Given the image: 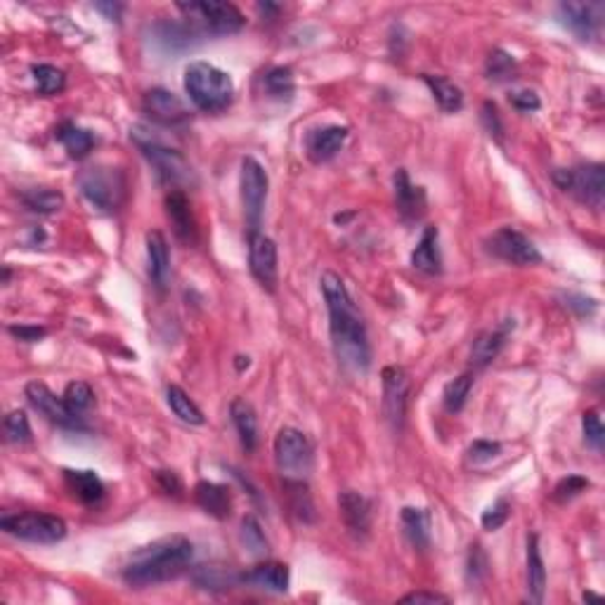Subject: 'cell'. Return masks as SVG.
I'll return each instance as SVG.
<instances>
[{"label": "cell", "instance_id": "cell-1", "mask_svg": "<svg viewBox=\"0 0 605 605\" xmlns=\"http://www.w3.org/2000/svg\"><path fill=\"white\" fill-rule=\"evenodd\" d=\"M327 312H329L331 348H334L338 365L350 374H366L372 366V346L362 317L360 307L350 296L348 287L341 277L331 270H324L319 277Z\"/></svg>", "mask_w": 605, "mask_h": 605}, {"label": "cell", "instance_id": "cell-2", "mask_svg": "<svg viewBox=\"0 0 605 605\" xmlns=\"http://www.w3.org/2000/svg\"><path fill=\"white\" fill-rule=\"evenodd\" d=\"M192 558V542L182 534H171L135 549L121 570V577L131 589H150L187 572Z\"/></svg>", "mask_w": 605, "mask_h": 605}, {"label": "cell", "instance_id": "cell-3", "mask_svg": "<svg viewBox=\"0 0 605 605\" xmlns=\"http://www.w3.org/2000/svg\"><path fill=\"white\" fill-rule=\"evenodd\" d=\"M185 93L204 114H220L232 104L234 81L210 62H192L185 69Z\"/></svg>", "mask_w": 605, "mask_h": 605}, {"label": "cell", "instance_id": "cell-4", "mask_svg": "<svg viewBox=\"0 0 605 605\" xmlns=\"http://www.w3.org/2000/svg\"><path fill=\"white\" fill-rule=\"evenodd\" d=\"M131 140L135 142V147L142 151L144 159L150 161V166L154 168L161 182L175 187V190L190 187L197 182L192 163L187 161L181 151L173 150V147H168L163 140L156 138L154 131H150L147 126H132Z\"/></svg>", "mask_w": 605, "mask_h": 605}, {"label": "cell", "instance_id": "cell-5", "mask_svg": "<svg viewBox=\"0 0 605 605\" xmlns=\"http://www.w3.org/2000/svg\"><path fill=\"white\" fill-rule=\"evenodd\" d=\"M78 190L83 194V199L97 210L104 213H114L121 209V204L126 201L128 194V181L126 173L119 168L109 166H95L88 168L78 175Z\"/></svg>", "mask_w": 605, "mask_h": 605}, {"label": "cell", "instance_id": "cell-6", "mask_svg": "<svg viewBox=\"0 0 605 605\" xmlns=\"http://www.w3.org/2000/svg\"><path fill=\"white\" fill-rule=\"evenodd\" d=\"M178 10L201 31H209L213 36H229L244 26V15L232 3H218V0H201V3H178ZM199 34V31H197Z\"/></svg>", "mask_w": 605, "mask_h": 605}, {"label": "cell", "instance_id": "cell-7", "mask_svg": "<svg viewBox=\"0 0 605 605\" xmlns=\"http://www.w3.org/2000/svg\"><path fill=\"white\" fill-rule=\"evenodd\" d=\"M553 182L563 192L572 194L580 204L600 209L605 199V168L600 163H581L575 168L553 171Z\"/></svg>", "mask_w": 605, "mask_h": 605}, {"label": "cell", "instance_id": "cell-8", "mask_svg": "<svg viewBox=\"0 0 605 605\" xmlns=\"http://www.w3.org/2000/svg\"><path fill=\"white\" fill-rule=\"evenodd\" d=\"M0 528L17 540L31 542V544H57L66 537V522L60 515L38 513V511L3 515Z\"/></svg>", "mask_w": 605, "mask_h": 605}, {"label": "cell", "instance_id": "cell-9", "mask_svg": "<svg viewBox=\"0 0 605 605\" xmlns=\"http://www.w3.org/2000/svg\"><path fill=\"white\" fill-rule=\"evenodd\" d=\"M275 462L284 480H306L315 462L310 440L298 428H282L275 438Z\"/></svg>", "mask_w": 605, "mask_h": 605}, {"label": "cell", "instance_id": "cell-10", "mask_svg": "<svg viewBox=\"0 0 605 605\" xmlns=\"http://www.w3.org/2000/svg\"><path fill=\"white\" fill-rule=\"evenodd\" d=\"M239 185L246 225H249V232H256L263 222L265 201H268V190H270V178H268L263 163L256 161L253 156H246L241 161Z\"/></svg>", "mask_w": 605, "mask_h": 605}, {"label": "cell", "instance_id": "cell-11", "mask_svg": "<svg viewBox=\"0 0 605 605\" xmlns=\"http://www.w3.org/2000/svg\"><path fill=\"white\" fill-rule=\"evenodd\" d=\"M24 395L29 400V405L36 409L41 416L50 421V424L60 425V428H66V431H85L83 416H76L72 409L66 407L64 397H57L53 390L48 388L41 381H31L26 384Z\"/></svg>", "mask_w": 605, "mask_h": 605}, {"label": "cell", "instance_id": "cell-12", "mask_svg": "<svg viewBox=\"0 0 605 605\" xmlns=\"http://www.w3.org/2000/svg\"><path fill=\"white\" fill-rule=\"evenodd\" d=\"M485 246L492 256H497L503 263L521 265V268L542 263L540 249H537L525 234L513 228L497 229V232L485 241Z\"/></svg>", "mask_w": 605, "mask_h": 605}, {"label": "cell", "instance_id": "cell-13", "mask_svg": "<svg viewBox=\"0 0 605 605\" xmlns=\"http://www.w3.org/2000/svg\"><path fill=\"white\" fill-rule=\"evenodd\" d=\"M249 268L251 275L265 291H275L279 282V260H277V244L260 229L249 232Z\"/></svg>", "mask_w": 605, "mask_h": 605}, {"label": "cell", "instance_id": "cell-14", "mask_svg": "<svg viewBox=\"0 0 605 605\" xmlns=\"http://www.w3.org/2000/svg\"><path fill=\"white\" fill-rule=\"evenodd\" d=\"M558 19L580 41H593L603 31L605 5L603 3H561Z\"/></svg>", "mask_w": 605, "mask_h": 605}, {"label": "cell", "instance_id": "cell-15", "mask_svg": "<svg viewBox=\"0 0 605 605\" xmlns=\"http://www.w3.org/2000/svg\"><path fill=\"white\" fill-rule=\"evenodd\" d=\"M384 384V416L393 431H402L405 416H407V397H409V376L402 366L390 365L381 372Z\"/></svg>", "mask_w": 605, "mask_h": 605}, {"label": "cell", "instance_id": "cell-16", "mask_svg": "<svg viewBox=\"0 0 605 605\" xmlns=\"http://www.w3.org/2000/svg\"><path fill=\"white\" fill-rule=\"evenodd\" d=\"M142 109L144 114L159 126L178 128L190 121V109L185 107V102L166 88H151V91L144 93Z\"/></svg>", "mask_w": 605, "mask_h": 605}, {"label": "cell", "instance_id": "cell-17", "mask_svg": "<svg viewBox=\"0 0 605 605\" xmlns=\"http://www.w3.org/2000/svg\"><path fill=\"white\" fill-rule=\"evenodd\" d=\"M393 190H395V206L402 220L419 222L425 209H428V197H425L424 187L414 185L409 181L407 171L397 168L395 175H393Z\"/></svg>", "mask_w": 605, "mask_h": 605}, {"label": "cell", "instance_id": "cell-18", "mask_svg": "<svg viewBox=\"0 0 605 605\" xmlns=\"http://www.w3.org/2000/svg\"><path fill=\"white\" fill-rule=\"evenodd\" d=\"M350 128L348 126H322L312 128L306 135V154L312 163H327L331 161L338 151L343 150V144L348 140Z\"/></svg>", "mask_w": 605, "mask_h": 605}, {"label": "cell", "instance_id": "cell-19", "mask_svg": "<svg viewBox=\"0 0 605 605\" xmlns=\"http://www.w3.org/2000/svg\"><path fill=\"white\" fill-rule=\"evenodd\" d=\"M338 509H341V518L346 522V528L365 540L372 528V502L366 497H362L360 492L346 490L338 494Z\"/></svg>", "mask_w": 605, "mask_h": 605}, {"label": "cell", "instance_id": "cell-20", "mask_svg": "<svg viewBox=\"0 0 605 605\" xmlns=\"http://www.w3.org/2000/svg\"><path fill=\"white\" fill-rule=\"evenodd\" d=\"M241 584L270 593H287L288 584H291V572H288V565L279 563V561H263V563L253 565L249 572H241Z\"/></svg>", "mask_w": 605, "mask_h": 605}, {"label": "cell", "instance_id": "cell-21", "mask_svg": "<svg viewBox=\"0 0 605 605\" xmlns=\"http://www.w3.org/2000/svg\"><path fill=\"white\" fill-rule=\"evenodd\" d=\"M147 241V263H150V279L159 294H163L171 284V253L168 241L159 229H151L144 237Z\"/></svg>", "mask_w": 605, "mask_h": 605}, {"label": "cell", "instance_id": "cell-22", "mask_svg": "<svg viewBox=\"0 0 605 605\" xmlns=\"http://www.w3.org/2000/svg\"><path fill=\"white\" fill-rule=\"evenodd\" d=\"M166 213L168 220L173 225L178 239L185 241V244H194L197 241V220L192 216V206H190V199L182 190H173V192L166 197Z\"/></svg>", "mask_w": 605, "mask_h": 605}, {"label": "cell", "instance_id": "cell-23", "mask_svg": "<svg viewBox=\"0 0 605 605\" xmlns=\"http://www.w3.org/2000/svg\"><path fill=\"white\" fill-rule=\"evenodd\" d=\"M440 232L435 225H428L421 234L419 244L412 251V268L424 275H440L443 272V256H440Z\"/></svg>", "mask_w": 605, "mask_h": 605}, {"label": "cell", "instance_id": "cell-24", "mask_svg": "<svg viewBox=\"0 0 605 605\" xmlns=\"http://www.w3.org/2000/svg\"><path fill=\"white\" fill-rule=\"evenodd\" d=\"M194 502L201 511H206L209 515L218 518V521H225L232 513V497H229V487L218 485V483H209V480H201L194 485Z\"/></svg>", "mask_w": 605, "mask_h": 605}, {"label": "cell", "instance_id": "cell-25", "mask_svg": "<svg viewBox=\"0 0 605 605\" xmlns=\"http://www.w3.org/2000/svg\"><path fill=\"white\" fill-rule=\"evenodd\" d=\"M64 485L78 502L100 503L104 499V483L95 471H73L64 468Z\"/></svg>", "mask_w": 605, "mask_h": 605}, {"label": "cell", "instance_id": "cell-26", "mask_svg": "<svg viewBox=\"0 0 605 605\" xmlns=\"http://www.w3.org/2000/svg\"><path fill=\"white\" fill-rule=\"evenodd\" d=\"M229 416H232V424L241 440V447L251 454V452L258 447L256 409H253L251 402L244 400V397H234L232 405H229Z\"/></svg>", "mask_w": 605, "mask_h": 605}, {"label": "cell", "instance_id": "cell-27", "mask_svg": "<svg viewBox=\"0 0 605 605\" xmlns=\"http://www.w3.org/2000/svg\"><path fill=\"white\" fill-rule=\"evenodd\" d=\"M400 521L409 544L414 549H419V551H425L431 546V511L405 506L400 513Z\"/></svg>", "mask_w": 605, "mask_h": 605}, {"label": "cell", "instance_id": "cell-28", "mask_svg": "<svg viewBox=\"0 0 605 605\" xmlns=\"http://www.w3.org/2000/svg\"><path fill=\"white\" fill-rule=\"evenodd\" d=\"M54 138L60 140V144L72 159H85V156L93 151V147H95V135H93L91 131H85V128L72 123V121H64V123L54 131Z\"/></svg>", "mask_w": 605, "mask_h": 605}, {"label": "cell", "instance_id": "cell-29", "mask_svg": "<svg viewBox=\"0 0 605 605\" xmlns=\"http://www.w3.org/2000/svg\"><path fill=\"white\" fill-rule=\"evenodd\" d=\"M194 584L204 591H229V589L239 587L241 575L229 568H220V565H201L194 570L192 575Z\"/></svg>", "mask_w": 605, "mask_h": 605}, {"label": "cell", "instance_id": "cell-30", "mask_svg": "<svg viewBox=\"0 0 605 605\" xmlns=\"http://www.w3.org/2000/svg\"><path fill=\"white\" fill-rule=\"evenodd\" d=\"M546 593V568L540 551V537H528V596L534 603H542Z\"/></svg>", "mask_w": 605, "mask_h": 605}, {"label": "cell", "instance_id": "cell-31", "mask_svg": "<svg viewBox=\"0 0 605 605\" xmlns=\"http://www.w3.org/2000/svg\"><path fill=\"white\" fill-rule=\"evenodd\" d=\"M506 336H509L506 329L483 331V334L475 336L473 346H471V365L475 369H485L487 365H492L499 357V353H502Z\"/></svg>", "mask_w": 605, "mask_h": 605}, {"label": "cell", "instance_id": "cell-32", "mask_svg": "<svg viewBox=\"0 0 605 605\" xmlns=\"http://www.w3.org/2000/svg\"><path fill=\"white\" fill-rule=\"evenodd\" d=\"M421 81H424V83L431 88L433 97H435V102L440 104V109H443V112H447V114H456V112H462L464 93H462V88H459V85L452 83L450 78L431 76V73H421Z\"/></svg>", "mask_w": 605, "mask_h": 605}, {"label": "cell", "instance_id": "cell-33", "mask_svg": "<svg viewBox=\"0 0 605 605\" xmlns=\"http://www.w3.org/2000/svg\"><path fill=\"white\" fill-rule=\"evenodd\" d=\"M166 402H168V407H171V412H173L175 416L182 421V424H190V425H204L206 424L204 412H201V409L194 405L192 397L187 395L181 385H168V388H166Z\"/></svg>", "mask_w": 605, "mask_h": 605}, {"label": "cell", "instance_id": "cell-34", "mask_svg": "<svg viewBox=\"0 0 605 605\" xmlns=\"http://www.w3.org/2000/svg\"><path fill=\"white\" fill-rule=\"evenodd\" d=\"M22 204L34 213L50 216V213H57L64 206V194L50 190V187H34V190L22 192Z\"/></svg>", "mask_w": 605, "mask_h": 605}, {"label": "cell", "instance_id": "cell-35", "mask_svg": "<svg viewBox=\"0 0 605 605\" xmlns=\"http://www.w3.org/2000/svg\"><path fill=\"white\" fill-rule=\"evenodd\" d=\"M265 93L272 97V100H279V102H288L294 97L296 91V81L294 72L288 66H272L270 72L263 76Z\"/></svg>", "mask_w": 605, "mask_h": 605}, {"label": "cell", "instance_id": "cell-36", "mask_svg": "<svg viewBox=\"0 0 605 605\" xmlns=\"http://www.w3.org/2000/svg\"><path fill=\"white\" fill-rule=\"evenodd\" d=\"M475 376L473 374H462V376L452 378L450 384L444 385L443 393V405L444 409L450 414H459L464 407H466L468 395H471V390H473Z\"/></svg>", "mask_w": 605, "mask_h": 605}, {"label": "cell", "instance_id": "cell-37", "mask_svg": "<svg viewBox=\"0 0 605 605\" xmlns=\"http://www.w3.org/2000/svg\"><path fill=\"white\" fill-rule=\"evenodd\" d=\"M31 76H34V81H36L38 95L50 97V95H57V93L64 91L66 76L62 69H57V66L34 64L31 66Z\"/></svg>", "mask_w": 605, "mask_h": 605}, {"label": "cell", "instance_id": "cell-38", "mask_svg": "<svg viewBox=\"0 0 605 605\" xmlns=\"http://www.w3.org/2000/svg\"><path fill=\"white\" fill-rule=\"evenodd\" d=\"M288 494H291V511L298 515L303 522L315 521V506H312V499L307 494L306 480H284Z\"/></svg>", "mask_w": 605, "mask_h": 605}, {"label": "cell", "instance_id": "cell-39", "mask_svg": "<svg viewBox=\"0 0 605 605\" xmlns=\"http://www.w3.org/2000/svg\"><path fill=\"white\" fill-rule=\"evenodd\" d=\"M62 397H64L66 407L72 409L76 416H83L93 407V402H95V393H93V388L85 381H72L64 388V395Z\"/></svg>", "mask_w": 605, "mask_h": 605}, {"label": "cell", "instance_id": "cell-40", "mask_svg": "<svg viewBox=\"0 0 605 605\" xmlns=\"http://www.w3.org/2000/svg\"><path fill=\"white\" fill-rule=\"evenodd\" d=\"M3 431H5L7 443H13V444L29 443L31 424H29V416H26V412H22V409H15V412L7 414L5 421H3Z\"/></svg>", "mask_w": 605, "mask_h": 605}, {"label": "cell", "instance_id": "cell-41", "mask_svg": "<svg viewBox=\"0 0 605 605\" xmlns=\"http://www.w3.org/2000/svg\"><path fill=\"white\" fill-rule=\"evenodd\" d=\"M241 542L253 556H265L268 553V540H265L263 530L258 525V521L253 515H246L244 521H241Z\"/></svg>", "mask_w": 605, "mask_h": 605}, {"label": "cell", "instance_id": "cell-42", "mask_svg": "<svg viewBox=\"0 0 605 605\" xmlns=\"http://www.w3.org/2000/svg\"><path fill=\"white\" fill-rule=\"evenodd\" d=\"M581 431H584V440L591 444L596 452H603L605 444V428L596 409H587L581 414Z\"/></svg>", "mask_w": 605, "mask_h": 605}, {"label": "cell", "instance_id": "cell-43", "mask_svg": "<svg viewBox=\"0 0 605 605\" xmlns=\"http://www.w3.org/2000/svg\"><path fill=\"white\" fill-rule=\"evenodd\" d=\"M513 72H515L513 57H511L509 53H503V50H492L485 64L487 78H492V81H506V78H511V73Z\"/></svg>", "mask_w": 605, "mask_h": 605}, {"label": "cell", "instance_id": "cell-44", "mask_svg": "<svg viewBox=\"0 0 605 605\" xmlns=\"http://www.w3.org/2000/svg\"><path fill=\"white\" fill-rule=\"evenodd\" d=\"M487 572H490V563H487L485 551H483V546L480 544H473L471 546V551H468V561H466L468 584H480V581H485Z\"/></svg>", "mask_w": 605, "mask_h": 605}, {"label": "cell", "instance_id": "cell-45", "mask_svg": "<svg viewBox=\"0 0 605 605\" xmlns=\"http://www.w3.org/2000/svg\"><path fill=\"white\" fill-rule=\"evenodd\" d=\"M591 483H589L584 475H565L563 480H558L556 487H553V499L561 503L575 499L577 494H581L584 490H589Z\"/></svg>", "mask_w": 605, "mask_h": 605}, {"label": "cell", "instance_id": "cell-46", "mask_svg": "<svg viewBox=\"0 0 605 605\" xmlns=\"http://www.w3.org/2000/svg\"><path fill=\"white\" fill-rule=\"evenodd\" d=\"M509 515H511L509 502H506L503 497H499L497 502L492 503V506H487L485 513H483V518H480V522H483V528H485L487 532H494V530H499L506 525Z\"/></svg>", "mask_w": 605, "mask_h": 605}, {"label": "cell", "instance_id": "cell-47", "mask_svg": "<svg viewBox=\"0 0 605 605\" xmlns=\"http://www.w3.org/2000/svg\"><path fill=\"white\" fill-rule=\"evenodd\" d=\"M499 454H502V444L494 443V440H475L466 452L468 462L473 464V466L490 464L492 459H497Z\"/></svg>", "mask_w": 605, "mask_h": 605}, {"label": "cell", "instance_id": "cell-48", "mask_svg": "<svg viewBox=\"0 0 605 605\" xmlns=\"http://www.w3.org/2000/svg\"><path fill=\"white\" fill-rule=\"evenodd\" d=\"M480 121H483V126L485 131L490 132L492 138L502 142L503 140V121L499 116V109L494 102H483V109H480Z\"/></svg>", "mask_w": 605, "mask_h": 605}, {"label": "cell", "instance_id": "cell-49", "mask_svg": "<svg viewBox=\"0 0 605 605\" xmlns=\"http://www.w3.org/2000/svg\"><path fill=\"white\" fill-rule=\"evenodd\" d=\"M565 306L577 312V317H591L593 312L599 310V300L584 294H568L565 296Z\"/></svg>", "mask_w": 605, "mask_h": 605}, {"label": "cell", "instance_id": "cell-50", "mask_svg": "<svg viewBox=\"0 0 605 605\" xmlns=\"http://www.w3.org/2000/svg\"><path fill=\"white\" fill-rule=\"evenodd\" d=\"M7 334L15 336L17 341L36 343L41 341V338H45L48 329H45V327H36V324H10V327H7Z\"/></svg>", "mask_w": 605, "mask_h": 605}, {"label": "cell", "instance_id": "cell-51", "mask_svg": "<svg viewBox=\"0 0 605 605\" xmlns=\"http://www.w3.org/2000/svg\"><path fill=\"white\" fill-rule=\"evenodd\" d=\"M509 102L513 104L518 112H525V114H530V112H537V109L542 107L540 97L534 95L532 91H515L509 95Z\"/></svg>", "mask_w": 605, "mask_h": 605}, {"label": "cell", "instance_id": "cell-52", "mask_svg": "<svg viewBox=\"0 0 605 605\" xmlns=\"http://www.w3.org/2000/svg\"><path fill=\"white\" fill-rule=\"evenodd\" d=\"M400 603H416V605L419 603H450V599L435 591H414V593H407V596H402Z\"/></svg>", "mask_w": 605, "mask_h": 605}, {"label": "cell", "instance_id": "cell-53", "mask_svg": "<svg viewBox=\"0 0 605 605\" xmlns=\"http://www.w3.org/2000/svg\"><path fill=\"white\" fill-rule=\"evenodd\" d=\"M156 480H159V485H161V490L166 492V494H175V497L181 494L182 485L173 471H156Z\"/></svg>", "mask_w": 605, "mask_h": 605}, {"label": "cell", "instance_id": "cell-54", "mask_svg": "<svg viewBox=\"0 0 605 605\" xmlns=\"http://www.w3.org/2000/svg\"><path fill=\"white\" fill-rule=\"evenodd\" d=\"M95 7L100 10V13L107 15V19H112V22H114V19H119L121 10H123V5H119V3H97Z\"/></svg>", "mask_w": 605, "mask_h": 605}, {"label": "cell", "instance_id": "cell-55", "mask_svg": "<svg viewBox=\"0 0 605 605\" xmlns=\"http://www.w3.org/2000/svg\"><path fill=\"white\" fill-rule=\"evenodd\" d=\"M249 365H251V362H249V357H244V355H239V357H237V369H239V372H244Z\"/></svg>", "mask_w": 605, "mask_h": 605}, {"label": "cell", "instance_id": "cell-56", "mask_svg": "<svg viewBox=\"0 0 605 605\" xmlns=\"http://www.w3.org/2000/svg\"><path fill=\"white\" fill-rule=\"evenodd\" d=\"M45 239V232L43 229H31V241H43Z\"/></svg>", "mask_w": 605, "mask_h": 605}, {"label": "cell", "instance_id": "cell-57", "mask_svg": "<svg viewBox=\"0 0 605 605\" xmlns=\"http://www.w3.org/2000/svg\"><path fill=\"white\" fill-rule=\"evenodd\" d=\"M600 596L599 593H593V591H584V600H599Z\"/></svg>", "mask_w": 605, "mask_h": 605}, {"label": "cell", "instance_id": "cell-58", "mask_svg": "<svg viewBox=\"0 0 605 605\" xmlns=\"http://www.w3.org/2000/svg\"><path fill=\"white\" fill-rule=\"evenodd\" d=\"M10 282V268H3V284Z\"/></svg>", "mask_w": 605, "mask_h": 605}]
</instances>
